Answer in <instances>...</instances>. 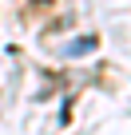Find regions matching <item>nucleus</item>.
<instances>
[{
	"label": "nucleus",
	"mask_w": 131,
	"mask_h": 135,
	"mask_svg": "<svg viewBox=\"0 0 131 135\" xmlns=\"http://www.w3.org/2000/svg\"><path fill=\"white\" fill-rule=\"evenodd\" d=\"M32 4H44V0H32Z\"/></svg>",
	"instance_id": "nucleus-2"
},
{
	"label": "nucleus",
	"mask_w": 131,
	"mask_h": 135,
	"mask_svg": "<svg viewBox=\"0 0 131 135\" xmlns=\"http://www.w3.org/2000/svg\"><path fill=\"white\" fill-rule=\"evenodd\" d=\"M91 48H95V36H88V40H76L68 52H72V56H80V52H91Z\"/></svg>",
	"instance_id": "nucleus-1"
}]
</instances>
